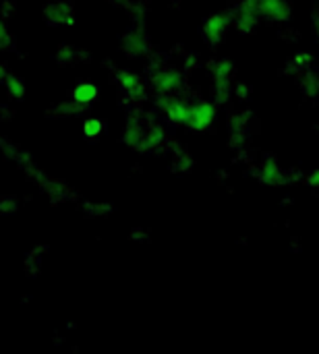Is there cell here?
<instances>
[{"instance_id": "6da1fadb", "label": "cell", "mask_w": 319, "mask_h": 354, "mask_svg": "<svg viewBox=\"0 0 319 354\" xmlns=\"http://www.w3.org/2000/svg\"><path fill=\"white\" fill-rule=\"evenodd\" d=\"M216 120V108L210 102H189V112L185 118L187 129L191 131H206L214 124Z\"/></svg>"}, {"instance_id": "7a4b0ae2", "label": "cell", "mask_w": 319, "mask_h": 354, "mask_svg": "<svg viewBox=\"0 0 319 354\" xmlns=\"http://www.w3.org/2000/svg\"><path fill=\"white\" fill-rule=\"evenodd\" d=\"M152 85L154 89L160 93V95H170L174 93L181 83H183V75L174 68H168V66H160L156 71H152Z\"/></svg>"}, {"instance_id": "3957f363", "label": "cell", "mask_w": 319, "mask_h": 354, "mask_svg": "<svg viewBox=\"0 0 319 354\" xmlns=\"http://www.w3.org/2000/svg\"><path fill=\"white\" fill-rule=\"evenodd\" d=\"M262 19L259 15V6H257V0H245L237 12H235V25L241 29V31H251L257 21Z\"/></svg>"}, {"instance_id": "277c9868", "label": "cell", "mask_w": 319, "mask_h": 354, "mask_svg": "<svg viewBox=\"0 0 319 354\" xmlns=\"http://www.w3.org/2000/svg\"><path fill=\"white\" fill-rule=\"evenodd\" d=\"M228 27H230V19H228L226 15H212V17L206 19L201 31H203V35H206L208 41L218 44V41H222V37L226 35Z\"/></svg>"}, {"instance_id": "5b68a950", "label": "cell", "mask_w": 319, "mask_h": 354, "mask_svg": "<svg viewBox=\"0 0 319 354\" xmlns=\"http://www.w3.org/2000/svg\"><path fill=\"white\" fill-rule=\"evenodd\" d=\"M259 15L270 21H286L291 17V2L289 0H257Z\"/></svg>"}, {"instance_id": "8992f818", "label": "cell", "mask_w": 319, "mask_h": 354, "mask_svg": "<svg viewBox=\"0 0 319 354\" xmlns=\"http://www.w3.org/2000/svg\"><path fill=\"white\" fill-rule=\"evenodd\" d=\"M118 83L131 97H143L145 95V83L135 71H129V68L120 71L118 73Z\"/></svg>"}, {"instance_id": "52a82bcc", "label": "cell", "mask_w": 319, "mask_h": 354, "mask_svg": "<svg viewBox=\"0 0 319 354\" xmlns=\"http://www.w3.org/2000/svg\"><path fill=\"white\" fill-rule=\"evenodd\" d=\"M98 97V87L93 83H79L75 89H73V100L77 104H91L93 100Z\"/></svg>"}, {"instance_id": "ba28073f", "label": "cell", "mask_w": 319, "mask_h": 354, "mask_svg": "<svg viewBox=\"0 0 319 354\" xmlns=\"http://www.w3.org/2000/svg\"><path fill=\"white\" fill-rule=\"evenodd\" d=\"M4 87H6V93L10 95V97H15V100H21L23 95H25V83L19 79V77H15V75H4Z\"/></svg>"}, {"instance_id": "9c48e42d", "label": "cell", "mask_w": 319, "mask_h": 354, "mask_svg": "<svg viewBox=\"0 0 319 354\" xmlns=\"http://www.w3.org/2000/svg\"><path fill=\"white\" fill-rule=\"evenodd\" d=\"M262 178H264V183H270V185H280V183H284L282 172H280L274 164H268V166L264 168Z\"/></svg>"}, {"instance_id": "30bf717a", "label": "cell", "mask_w": 319, "mask_h": 354, "mask_svg": "<svg viewBox=\"0 0 319 354\" xmlns=\"http://www.w3.org/2000/svg\"><path fill=\"white\" fill-rule=\"evenodd\" d=\"M83 133H85L87 137H98V135L102 133V120H98V118H87L85 124H83Z\"/></svg>"}, {"instance_id": "8fae6325", "label": "cell", "mask_w": 319, "mask_h": 354, "mask_svg": "<svg viewBox=\"0 0 319 354\" xmlns=\"http://www.w3.org/2000/svg\"><path fill=\"white\" fill-rule=\"evenodd\" d=\"M8 44V31H6V27H4V23L0 21V50L4 48Z\"/></svg>"}, {"instance_id": "7c38bea8", "label": "cell", "mask_w": 319, "mask_h": 354, "mask_svg": "<svg viewBox=\"0 0 319 354\" xmlns=\"http://www.w3.org/2000/svg\"><path fill=\"white\" fill-rule=\"evenodd\" d=\"M4 75H6V71H4V64L0 62V81L4 79Z\"/></svg>"}]
</instances>
